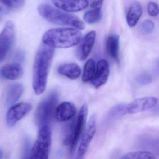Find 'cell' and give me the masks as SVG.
Returning <instances> with one entry per match:
<instances>
[{"label": "cell", "mask_w": 159, "mask_h": 159, "mask_svg": "<svg viewBox=\"0 0 159 159\" xmlns=\"http://www.w3.org/2000/svg\"><path fill=\"white\" fill-rule=\"evenodd\" d=\"M54 55V48L44 44L36 53L33 75V88L36 95H40L45 90Z\"/></svg>", "instance_id": "6da1fadb"}, {"label": "cell", "mask_w": 159, "mask_h": 159, "mask_svg": "<svg viewBox=\"0 0 159 159\" xmlns=\"http://www.w3.org/2000/svg\"><path fill=\"white\" fill-rule=\"evenodd\" d=\"M81 38L79 30L75 28H56L47 31L43 36L44 44L52 48H66L78 44Z\"/></svg>", "instance_id": "7a4b0ae2"}, {"label": "cell", "mask_w": 159, "mask_h": 159, "mask_svg": "<svg viewBox=\"0 0 159 159\" xmlns=\"http://www.w3.org/2000/svg\"><path fill=\"white\" fill-rule=\"evenodd\" d=\"M38 13L44 19L53 24L69 26L83 30L85 24L78 17L62 11L47 4H41L37 7Z\"/></svg>", "instance_id": "3957f363"}, {"label": "cell", "mask_w": 159, "mask_h": 159, "mask_svg": "<svg viewBox=\"0 0 159 159\" xmlns=\"http://www.w3.org/2000/svg\"><path fill=\"white\" fill-rule=\"evenodd\" d=\"M88 108L84 104L80 110L77 118L74 121L69 136L66 138L65 143L70 146L71 153H73L83 135L86 127Z\"/></svg>", "instance_id": "277c9868"}, {"label": "cell", "mask_w": 159, "mask_h": 159, "mask_svg": "<svg viewBox=\"0 0 159 159\" xmlns=\"http://www.w3.org/2000/svg\"><path fill=\"white\" fill-rule=\"evenodd\" d=\"M58 102V94L57 92L54 91L40 103L35 113L36 121L40 127L49 126L48 124L55 116Z\"/></svg>", "instance_id": "5b68a950"}, {"label": "cell", "mask_w": 159, "mask_h": 159, "mask_svg": "<svg viewBox=\"0 0 159 159\" xmlns=\"http://www.w3.org/2000/svg\"><path fill=\"white\" fill-rule=\"evenodd\" d=\"M51 142V131L49 126H42L31 150L30 159H48Z\"/></svg>", "instance_id": "8992f818"}, {"label": "cell", "mask_w": 159, "mask_h": 159, "mask_svg": "<svg viewBox=\"0 0 159 159\" xmlns=\"http://www.w3.org/2000/svg\"><path fill=\"white\" fill-rule=\"evenodd\" d=\"M16 38V30L14 23L7 21L0 34V63L6 57L14 46Z\"/></svg>", "instance_id": "52a82bcc"}, {"label": "cell", "mask_w": 159, "mask_h": 159, "mask_svg": "<svg viewBox=\"0 0 159 159\" xmlns=\"http://www.w3.org/2000/svg\"><path fill=\"white\" fill-rule=\"evenodd\" d=\"M96 129V116L95 114H93L90 118L80 139L79 148L75 159H84L90 144L94 137Z\"/></svg>", "instance_id": "ba28073f"}, {"label": "cell", "mask_w": 159, "mask_h": 159, "mask_svg": "<svg viewBox=\"0 0 159 159\" xmlns=\"http://www.w3.org/2000/svg\"><path fill=\"white\" fill-rule=\"evenodd\" d=\"M32 105L22 102L14 105L7 113L6 120L9 127H13L31 110Z\"/></svg>", "instance_id": "9c48e42d"}, {"label": "cell", "mask_w": 159, "mask_h": 159, "mask_svg": "<svg viewBox=\"0 0 159 159\" xmlns=\"http://www.w3.org/2000/svg\"><path fill=\"white\" fill-rule=\"evenodd\" d=\"M157 98L155 97H145L134 100L126 107L127 114H133L149 110L156 106Z\"/></svg>", "instance_id": "30bf717a"}, {"label": "cell", "mask_w": 159, "mask_h": 159, "mask_svg": "<svg viewBox=\"0 0 159 159\" xmlns=\"http://www.w3.org/2000/svg\"><path fill=\"white\" fill-rule=\"evenodd\" d=\"M109 75V68L108 62L104 59L99 61L95 68L94 75L91 80L93 86L98 89L104 85L108 80Z\"/></svg>", "instance_id": "8fae6325"}, {"label": "cell", "mask_w": 159, "mask_h": 159, "mask_svg": "<svg viewBox=\"0 0 159 159\" xmlns=\"http://www.w3.org/2000/svg\"><path fill=\"white\" fill-rule=\"evenodd\" d=\"M53 4L59 9L67 12H77L89 5L88 0H52Z\"/></svg>", "instance_id": "7c38bea8"}, {"label": "cell", "mask_w": 159, "mask_h": 159, "mask_svg": "<svg viewBox=\"0 0 159 159\" xmlns=\"http://www.w3.org/2000/svg\"><path fill=\"white\" fill-rule=\"evenodd\" d=\"M96 38V32L92 31L88 33L80 40L77 50V56L80 60H85L92 49Z\"/></svg>", "instance_id": "4fadbf2b"}, {"label": "cell", "mask_w": 159, "mask_h": 159, "mask_svg": "<svg viewBox=\"0 0 159 159\" xmlns=\"http://www.w3.org/2000/svg\"><path fill=\"white\" fill-rule=\"evenodd\" d=\"M76 113V108L73 103L64 102L57 106L54 117L58 121L64 122L72 118Z\"/></svg>", "instance_id": "5bb4252c"}, {"label": "cell", "mask_w": 159, "mask_h": 159, "mask_svg": "<svg viewBox=\"0 0 159 159\" xmlns=\"http://www.w3.org/2000/svg\"><path fill=\"white\" fill-rule=\"evenodd\" d=\"M24 74L23 68L20 64L17 63L7 64L0 70V75L3 79L16 80L21 78Z\"/></svg>", "instance_id": "9a60e30c"}, {"label": "cell", "mask_w": 159, "mask_h": 159, "mask_svg": "<svg viewBox=\"0 0 159 159\" xmlns=\"http://www.w3.org/2000/svg\"><path fill=\"white\" fill-rule=\"evenodd\" d=\"M24 91V87L20 83H14L8 88L6 96V102L8 106H13L19 100Z\"/></svg>", "instance_id": "2e32d148"}, {"label": "cell", "mask_w": 159, "mask_h": 159, "mask_svg": "<svg viewBox=\"0 0 159 159\" xmlns=\"http://www.w3.org/2000/svg\"><path fill=\"white\" fill-rule=\"evenodd\" d=\"M120 38L118 35L114 34L108 36L106 41L107 52L113 59L119 61Z\"/></svg>", "instance_id": "e0dca14e"}, {"label": "cell", "mask_w": 159, "mask_h": 159, "mask_svg": "<svg viewBox=\"0 0 159 159\" xmlns=\"http://www.w3.org/2000/svg\"><path fill=\"white\" fill-rule=\"evenodd\" d=\"M58 72L61 75L72 80L79 78L81 73V69L79 65L74 63L60 65L58 68Z\"/></svg>", "instance_id": "ac0fdd59"}, {"label": "cell", "mask_w": 159, "mask_h": 159, "mask_svg": "<svg viewBox=\"0 0 159 159\" xmlns=\"http://www.w3.org/2000/svg\"><path fill=\"white\" fill-rule=\"evenodd\" d=\"M143 14V7L140 3L134 2L130 7L127 16V21L130 27H134Z\"/></svg>", "instance_id": "d6986e66"}, {"label": "cell", "mask_w": 159, "mask_h": 159, "mask_svg": "<svg viewBox=\"0 0 159 159\" xmlns=\"http://www.w3.org/2000/svg\"><path fill=\"white\" fill-rule=\"evenodd\" d=\"M25 0H0V10L5 14L21 8Z\"/></svg>", "instance_id": "ffe728a7"}, {"label": "cell", "mask_w": 159, "mask_h": 159, "mask_svg": "<svg viewBox=\"0 0 159 159\" xmlns=\"http://www.w3.org/2000/svg\"><path fill=\"white\" fill-rule=\"evenodd\" d=\"M102 17L101 7H95L86 12L83 16V19L89 24H94L99 22Z\"/></svg>", "instance_id": "44dd1931"}, {"label": "cell", "mask_w": 159, "mask_h": 159, "mask_svg": "<svg viewBox=\"0 0 159 159\" xmlns=\"http://www.w3.org/2000/svg\"><path fill=\"white\" fill-rule=\"evenodd\" d=\"M95 70V65L94 61L93 59L89 60L84 66L82 80L83 82H87L92 79Z\"/></svg>", "instance_id": "7402d4cb"}, {"label": "cell", "mask_w": 159, "mask_h": 159, "mask_svg": "<svg viewBox=\"0 0 159 159\" xmlns=\"http://www.w3.org/2000/svg\"><path fill=\"white\" fill-rule=\"evenodd\" d=\"M120 159H157V158L151 152L140 151L127 153Z\"/></svg>", "instance_id": "603a6c76"}, {"label": "cell", "mask_w": 159, "mask_h": 159, "mask_svg": "<svg viewBox=\"0 0 159 159\" xmlns=\"http://www.w3.org/2000/svg\"><path fill=\"white\" fill-rule=\"evenodd\" d=\"M155 28V24L150 20H146L142 22L140 26V31L144 34H150L153 32Z\"/></svg>", "instance_id": "cb8c5ba5"}, {"label": "cell", "mask_w": 159, "mask_h": 159, "mask_svg": "<svg viewBox=\"0 0 159 159\" xmlns=\"http://www.w3.org/2000/svg\"><path fill=\"white\" fill-rule=\"evenodd\" d=\"M152 81V77L149 74L143 73L138 75L137 81L140 85L145 86L150 84Z\"/></svg>", "instance_id": "d4e9b609"}, {"label": "cell", "mask_w": 159, "mask_h": 159, "mask_svg": "<svg viewBox=\"0 0 159 159\" xmlns=\"http://www.w3.org/2000/svg\"><path fill=\"white\" fill-rule=\"evenodd\" d=\"M148 12L151 16H156L159 14V7L154 2H150L148 5Z\"/></svg>", "instance_id": "484cf974"}, {"label": "cell", "mask_w": 159, "mask_h": 159, "mask_svg": "<svg viewBox=\"0 0 159 159\" xmlns=\"http://www.w3.org/2000/svg\"><path fill=\"white\" fill-rule=\"evenodd\" d=\"M13 59L15 63L20 64L23 62L25 59V53L22 50H18L14 54Z\"/></svg>", "instance_id": "4316f807"}, {"label": "cell", "mask_w": 159, "mask_h": 159, "mask_svg": "<svg viewBox=\"0 0 159 159\" xmlns=\"http://www.w3.org/2000/svg\"><path fill=\"white\" fill-rule=\"evenodd\" d=\"M3 157V154L2 149H0V159H2Z\"/></svg>", "instance_id": "83f0119b"}]
</instances>
